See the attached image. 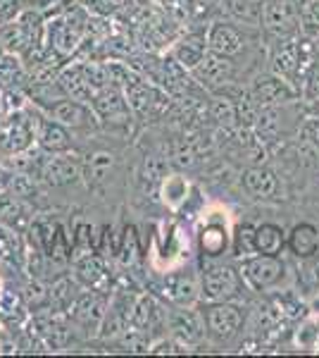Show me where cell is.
<instances>
[{
  "label": "cell",
  "mask_w": 319,
  "mask_h": 358,
  "mask_svg": "<svg viewBox=\"0 0 319 358\" xmlns=\"http://www.w3.org/2000/svg\"><path fill=\"white\" fill-rule=\"evenodd\" d=\"M38 129L36 108H15L0 120V160H13L17 155L34 151Z\"/></svg>",
  "instance_id": "cell-1"
},
{
  "label": "cell",
  "mask_w": 319,
  "mask_h": 358,
  "mask_svg": "<svg viewBox=\"0 0 319 358\" xmlns=\"http://www.w3.org/2000/svg\"><path fill=\"white\" fill-rule=\"evenodd\" d=\"M315 65V57H312L310 43H305L303 38L291 36V38H279L272 50L269 57V69L274 74H279L286 82H291L300 94V86L307 72Z\"/></svg>",
  "instance_id": "cell-2"
},
{
  "label": "cell",
  "mask_w": 319,
  "mask_h": 358,
  "mask_svg": "<svg viewBox=\"0 0 319 358\" xmlns=\"http://www.w3.org/2000/svg\"><path fill=\"white\" fill-rule=\"evenodd\" d=\"M241 277L248 287L255 292L274 289L286 275V265L279 256H265V253H253L241 261Z\"/></svg>",
  "instance_id": "cell-3"
},
{
  "label": "cell",
  "mask_w": 319,
  "mask_h": 358,
  "mask_svg": "<svg viewBox=\"0 0 319 358\" xmlns=\"http://www.w3.org/2000/svg\"><path fill=\"white\" fill-rule=\"evenodd\" d=\"M202 320H205L207 337L217 344H224L239 332L243 322V310L231 301H212L202 310Z\"/></svg>",
  "instance_id": "cell-4"
},
{
  "label": "cell",
  "mask_w": 319,
  "mask_h": 358,
  "mask_svg": "<svg viewBox=\"0 0 319 358\" xmlns=\"http://www.w3.org/2000/svg\"><path fill=\"white\" fill-rule=\"evenodd\" d=\"M167 330H170V339H174L177 346L193 349L205 339V320L193 306H174V310H170V315H167Z\"/></svg>",
  "instance_id": "cell-5"
},
{
  "label": "cell",
  "mask_w": 319,
  "mask_h": 358,
  "mask_svg": "<svg viewBox=\"0 0 319 358\" xmlns=\"http://www.w3.org/2000/svg\"><path fill=\"white\" fill-rule=\"evenodd\" d=\"M260 27H265V31L269 36L279 38H291L300 34V15L293 0H265L262 5V22Z\"/></svg>",
  "instance_id": "cell-6"
},
{
  "label": "cell",
  "mask_w": 319,
  "mask_h": 358,
  "mask_svg": "<svg viewBox=\"0 0 319 358\" xmlns=\"http://www.w3.org/2000/svg\"><path fill=\"white\" fill-rule=\"evenodd\" d=\"M241 273L231 265H212L200 275V299L207 303L212 301H231L239 294Z\"/></svg>",
  "instance_id": "cell-7"
},
{
  "label": "cell",
  "mask_w": 319,
  "mask_h": 358,
  "mask_svg": "<svg viewBox=\"0 0 319 358\" xmlns=\"http://www.w3.org/2000/svg\"><path fill=\"white\" fill-rule=\"evenodd\" d=\"M86 31L84 20H79L77 15L65 13L57 15L45 24V36H48L50 48L55 50L57 55H69L77 50V45L81 43Z\"/></svg>",
  "instance_id": "cell-8"
},
{
  "label": "cell",
  "mask_w": 319,
  "mask_h": 358,
  "mask_svg": "<svg viewBox=\"0 0 319 358\" xmlns=\"http://www.w3.org/2000/svg\"><path fill=\"white\" fill-rule=\"evenodd\" d=\"M40 110L57 120L60 124H65L67 129H89L98 122L91 103H81L67 96L57 98L53 103H45V106H40Z\"/></svg>",
  "instance_id": "cell-9"
},
{
  "label": "cell",
  "mask_w": 319,
  "mask_h": 358,
  "mask_svg": "<svg viewBox=\"0 0 319 358\" xmlns=\"http://www.w3.org/2000/svg\"><path fill=\"white\" fill-rule=\"evenodd\" d=\"M81 175H84V163L72 151L48 155L40 163V179L48 187H69V184L79 182Z\"/></svg>",
  "instance_id": "cell-10"
},
{
  "label": "cell",
  "mask_w": 319,
  "mask_h": 358,
  "mask_svg": "<svg viewBox=\"0 0 319 358\" xmlns=\"http://www.w3.org/2000/svg\"><path fill=\"white\" fill-rule=\"evenodd\" d=\"M91 108H94L98 122H114V124L129 122L131 108H129V103H126L124 89L114 82L105 86V89L96 91L94 101H91Z\"/></svg>",
  "instance_id": "cell-11"
},
{
  "label": "cell",
  "mask_w": 319,
  "mask_h": 358,
  "mask_svg": "<svg viewBox=\"0 0 319 358\" xmlns=\"http://www.w3.org/2000/svg\"><path fill=\"white\" fill-rule=\"evenodd\" d=\"M248 91H251V96L255 98V103H258L260 108L262 106H286V103L300 98L298 89L274 72L265 74V77L260 74Z\"/></svg>",
  "instance_id": "cell-12"
},
{
  "label": "cell",
  "mask_w": 319,
  "mask_h": 358,
  "mask_svg": "<svg viewBox=\"0 0 319 358\" xmlns=\"http://www.w3.org/2000/svg\"><path fill=\"white\" fill-rule=\"evenodd\" d=\"M107 296L98 289H89L79 294L72 303V320L86 332H98L103 325V317L107 313Z\"/></svg>",
  "instance_id": "cell-13"
},
{
  "label": "cell",
  "mask_w": 319,
  "mask_h": 358,
  "mask_svg": "<svg viewBox=\"0 0 319 358\" xmlns=\"http://www.w3.org/2000/svg\"><path fill=\"white\" fill-rule=\"evenodd\" d=\"M207 48L212 53L236 57L246 50V34L236 27V22H212L210 29L205 31Z\"/></svg>",
  "instance_id": "cell-14"
},
{
  "label": "cell",
  "mask_w": 319,
  "mask_h": 358,
  "mask_svg": "<svg viewBox=\"0 0 319 358\" xmlns=\"http://www.w3.org/2000/svg\"><path fill=\"white\" fill-rule=\"evenodd\" d=\"M36 146L40 153L55 155L72 151V136L65 124H60L50 115H45L38 108V129H36Z\"/></svg>",
  "instance_id": "cell-15"
},
{
  "label": "cell",
  "mask_w": 319,
  "mask_h": 358,
  "mask_svg": "<svg viewBox=\"0 0 319 358\" xmlns=\"http://www.w3.org/2000/svg\"><path fill=\"white\" fill-rule=\"evenodd\" d=\"M191 74H193L202 86H207V89H212V91L222 89V86L229 84L231 77H234V62H231V57L207 50L202 62Z\"/></svg>",
  "instance_id": "cell-16"
},
{
  "label": "cell",
  "mask_w": 319,
  "mask_h": 358,
  "mask_svg": "<svg viewBox=\"0 0 319 358\" xmlns=\"http://www.w3.org/2000/svg\"><path fill=\"white\" fill-rule=\"evenodd\" d=\"M162 294L174 306H193L200 299V277L193 273H172L162 282Z\"/></svg>",
  "instance_id": "cell-17"
},
{
  "label": "cell",
  "mask_w": 319,
  "mask_h": 358,
  "mask_svg": "<svg viewBox=\"0 0 319 358\" xmlns=\"http://www.w3.org/2000/svg\"><path fill=\"white\" fill-rule=\"evenodd\" d=\"M29 222H31V206L27 203V199L10 189V184L0 189V227L15 232V229H24Z\"/></svg>",
  "instance_id": "cell-18"
},
{
  "label": "cell",
  "mask_w": 319,
  "mask_h": 358,
  "mask_svg": "<svg viewBox=\"0 0 319 358\" xmlns=\"http://www.w3.org/2000/svg\"><path fill=\"white\" fill-rule=\"evenodd\" d=\"M207 50L210 48H207L205 34H186V36H181L177 43L172 45L170 57L181 69L193 72V69L202 62V57L207 55Z\"/></svg>",
  "instance_id": "cell-19"
},
{
  "label": "cell",
  "mask_w": 319,
  "mask_h": 358,
  "mask_svg": "<svg viewBox=\"0 0 319 358\" xmlns=\"http://www.w3.org/2000/svg\"><path fill=\"white\" fill-rule=\"evenodd\" d=\"M243 189H246L253 199H260V201L276 199V194H279V177H276V172H272L269 167H265V165L248 167V170L243 172Z\"/></svg>",
  "instance_id": "cell-20"
},
{
  "label": "cell",
  "mask_w": 319,
  "mask_h": 358,
  "mask_svg": "<svg viewBox=\"0 0 319 358\" xmlns=\"http://www.w3.org/2000/svg\"><path fill=\"white\" fill-rule=\"evenodd\" d=\"M57 86H60L62 96L74 98V101H81V103H91L96 96V89L91 86L89 77H86L81 65L62 67L60 74H57Z\"/></svg>",
  "instance_id": "cell-21"
},
{
  "label": "cell",
  "mask_w": 319,
  "mask_h": 358,
  "mask_svg": "<svg viewBox=\"0 0 319 358\" xmlns=\"http://www.w3.org/2000/svg\"><path fill=\"white\" fill-rule=\"evenodd\" d=\"M286 248L300 261L315 258L319 253V229L310 222L295 224L286 236Z\"/></svg>",
  "instance_id": "cell-22"
},
{
  "label": "cell",
  "mask_w": 319,
  "mask_h": 358,
  "mask_svg": "<svg viewBox=\"0 0 319 358\" xmlns=\"http://www.w3.org/2000/svg\"><path fill=\"white\" fill-rule=\"evenodd\" d=\"M74 277H77L79 285L89 287V289H98L105 280V263L98 253L89 251L81 253V256H74Z\"/></svg>",
  "instance_id": "cell-23"
},
{
  "label": "cell",
  "mask_w": 319,
  "mask_h": 358,
  "mask_svg": "<svg viewBox=\"0 0 319 358\" xmlns=\"http://www.w3.org/2000/svg\"><path fill=\"white\" fill-rule=\"evenodd\" d=\"M283 131V106H262L258 113V120H255L253 134L260 138V141H274L279 138Z\"/></svg>",
  "instance_id": "cell-24"
},
{
  "label": "cell",
  "mask_w": 319,
  "mask_h": 358,
  "mask_svg": "<svg viewBox=\"0 0 319 358\" xmlns=\"http://www.w3.org/2000/svg\"><path fill=\"white\" fill-rule=\"evenodd\" d=\"M265 0H222V13L236 24L258 27L262 22Z\"/></svg>",
  "instance_id": "cell-25"
},
{
  "label": "cell",
  "mask_w": 319,
  "mask_h": 358,
  "mask_svg": "<svg viewBox=\"0 0 319 358\" xmlns=\"http://www.w3.org/2000/svg\"><path fill=\"white\" fill-rule=\"evenodd\" d=\"M286 232L274 222H265L255 227V251L265 256H281L286 248Z\"/></svg>",
  "instance_id": "cell-26"
},
{
  "label": "cell",
  "mask_w": 319,
  "mask_h": 358,
  "mask_svg": "<svg viewBox=\"0 0 319 358\" xmlns=\"http://www.w3.org/2000/svg\"><path fill=\"white\" fill-rule=\"evenodd\" d=\"M165 177H167V163L155 158V155H148V158L143 160L141 170H138V184H141L143 194L158 192L162 187V182H165Z\"/></svg>",
  "instance_id": "cell-27"
},
{
  "label": "cell",
  "mask_w": 319,
  "mask_h": 358,
  "mask_svg": "<svg viewBox=\"0 0 319 358\" xmlns=\"http://www.w3.org/2000/svg\"><path fill=\"white\" fill-rule=\"evenodd\" d=\"M155 315H158V301H155L150 294H138L131 301V310H129V325L133 327H146L153 325Z\"/></svg>",
  "instance_id": "cell-28"
},
{
  "label": "cell",
  "mask_w": 319,
  "mask_h": 358,
  "mask_svg": "<svg viewBox=\"0 0 319 358\" xmlns=\"http://www.w3.org/2000/svg\"><path fill=\"white\" fill-rule=\"evenodd\" d=\"M210 113L212 120L217 122L222 129H236L239 127V117H236V103L229 96H214V101L210 103Z\"/></svg>",
  "instance_id": "cell-29"
},
{
  "label": "cell",
  "mask_w": 319,
  "mask_h": 358,
  "mask_svg": "<svg viewBox=\"0 0 319 358\" xmlns=\"http://www.w3.org/2000/svg\"><path fill=\"white\" fill-rule=\"evenodd\" d=\"M114 167V158L105 151H98L94 155H89V160L84 163V175L91 184L105 182Z\"/></svg>",
  "instance_id": "cell-30"
},
{
  "label": "cell",
  "mask_w": 319,
  "mask_h": 358,
  "mask_svg": "<svg viewBox=\"0 0 319 358\" xmlns=\"http://www.w3.org/2000/svg\"><path fill=\"white\" fill-rule=\"evenodd\" d=\"M200 246L205 256H219L226 248V232L222 227H205L200 234Z\"/></svg>",
  "instance_id": "cell-31"
},
{
  "label": "cell",
  "mask_w": 319,
  "mask_h": 358,
  "mask_svg": "<svg viewBox=\"0 0 319 358\" xmlns=\"http://www.w3.org/2000/svg\"><path fill=\"white\" fill-rule=\"evenodd\" d=\"M298 138L303 146L319 153V113L310 115V117H305L303 122L298 124Z\"/></svg>",
  "instance_id": "cell-32"
},
{
  "label": "cell",
  "mask_w": 319,
  "mask_h": 358,
  "mask_svg": "<svg viewBox=\"0 0 319 358\" xmlns=\"http://www.w3.org/2000/svg\"><path fill=\"white\" fill-rule=\"evenodd\" d=\"M234 253L239 258H246V256H253L255 251V227L251 224H241L234 234Z\"/></svg>",
  "instance_id": "cell-33"
},
{
  "label": "cell",
  "mask_w": 319,
  "mask_h": 358,
  "mask_svg": "<svg viewBox=\"0 0 319 358\" xmlns=\"http://www.w3.org/2000/svg\"><path fill=\"white\" fill-rule=\"evenodd\" d=\"M160 192L165 194V201L172 206H177L179 201L186 196V182H184V177H165V182H162Z\"/></svg>",
  "instance_id": "cell-34"
},
{
  "label": "cell",
  "mask_w": 319,
  "mask_h": 358,
  "mask_svg": "<svg viewBox=\"0 0 319 358\" xmlns=\"http://www.w3.org/2000/svg\"><path fill=\"white\" fill-rule=\"evenodd\" d=\"M117 256L121 258V263H124V265H131L133 261H136V256H138V236H136V232H133V227L124 229L121 244L117 248Z\"/></svg>",
  "instance_id": "cell-35"
},
{
  "label": "cell",
  "mask_w": 319,
  "mask_h": 358,
  "mask_svg": "<svg viewBox=\"0 0 319 358\" xmlns=\"http://www.w3.org/2000/svg\"><path fill=\"white\" fill-rule=\"evenodd\" d=\"M300 96L305 98L310 106H315L319 101V62L312 65V69L307 72V77L303 79V86H300Z\"/></svg>",
  "instance_id": "cell-36"
},
{
  "label": "cell",
  "mask_w": 319,
  "mask_h": 358,
  "mask_svg": "<svg viewBox=\"0 0 319 358\" xmlns=\"http://www.w3.org/2000/svg\"><path fill=\"white\" fill-rule=\"evenodd\" d=\"M126 3H129V0H86L89 8H94L96 13H103V15H110L112 10H117Z\"/></svg>",
  "instance_id": "cell-37"
},
{
  "label": "cell",
  "mask_w": 319,
  "mask_h": 358,
  "mask_svg": "<svg viewBox=\"0 0 319 358\" xmlns=\"http://www.w3.org/2000/svg\"><path fill=\"white\" fill-rule=\"evenodd\" d=\"M8 94H10V91H8ZM8 94H5V91H0V120H3L10 110H15V108L10 106L8 101H5V98H8Z\"/></svg>",
  "instance_id": "cell-38"
},
{
  "label": "cell",
  "mask_w": 319,
  "mask_h": 358,
  "mask_svg": "<svg viewBox=\"0 0 319 358\" xmlns=\"http://www.w3.org/2000/svg\"><path fill=\"white\" fill-rule=\"evenodd\" d=\"M8 184H10V177L5 175L3 170H0V189H5V187H8Z\"/></svg>",
  "instance_id": "cell-39"
},
{
  "label": "cell",
  "mask_w": 319,
  "mask_h": 358,
  "mask_svg": "<svg viewBox=\"0 0 319 358\" xmlns=\"http://www.w3.org/2000/svg\"><path fill=\"white\" fill-rule=\"evenodd\" d=\"M315 48L319 50V31H317V36H315Z\"/></svg>",
  "instance_id": "cell-40"
},
{
  "label": "cell",
  "mask_w": 319,
  "mask_h": 358,
  "mask_svg": "<svg viewBox=\"0 0 319 358\" xmlns=\"http://www.w3.org/2000/svg\"><path fill=\"white\" fill-rule=\"evenodd\" d=\"M317 277H319V258H317Z\"/></svg>",
  "instance_id": "cell-41"
},
{
  "label": "cell",
  "mask_w": 319,
  "mask_h": 358,
  "mask_svg": "<svg viewBox=\"0 0 319 358\" xmlns=\"http://www.w3.org/2000/svg\"><path fill=\"white\" fill-rule=\"evenodd\" d=\"M315 106H317V113H319V101H317V103H315Z\"/></svg>",
  "instance_id": "cell-42"
},
{
  "label": "cell",
  "mask_w": 319,
  "mask_h": 358,
  "mask_svg": "<svg viewBox=\"0 0 319 358\" xmlns=\"http://www.w3.org/2000/svg\"><path fill=\"white\" fill-rule=\"evenodd\" d=\"M317 306H319V301H317Z\"/></svg>",
  "instance_id": "cell-43"
}]
</instances>
